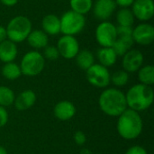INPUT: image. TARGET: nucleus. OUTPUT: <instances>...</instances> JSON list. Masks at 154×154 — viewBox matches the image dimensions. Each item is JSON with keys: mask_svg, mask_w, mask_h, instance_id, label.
Wrapping results in <instances>:
<instances>
[{"mask_svg": "<svg viewBox=\"0 0 154 154\" xmlns=\"http://www.w3.org/2000/svg\"><path fill=\"white\" fill-rule=\"evenodd\" d=\"M2 75L8 80H15L22 76V71L20 66L12 61L8 63H5L2 68Z\"/></svg>", "mask_w": 154, "mask_h": 154, "instance_id": "23", "label": "nucleus"}, {"mask_svg": "<svg viewBox=\"0 0 154 154\" xmlns=\"http://www.w3.org/2000/svg\"><path fill=\"white\" fill-rule=\"evenodd\" d=\"M93 0H69L70 10L85 15L92 10Z\"/></svg>", "mask_w": 154, "mask_h": 154, "instance_id": "25", "label": "nucleus"}, {"mask_svg": "<svg viewBox=\"0 0 154 154\" xmlns=\"http://www.w3.org/2000/svg\"><path fill=\"white\" fill-rule=\"evenodd\" d=\"M15 95L14 91L5 86H0V106L6 107L14 105Z\"/></svg>", "mask_w": 154, "mask_h": 154, "instance_id": "26", "label": "nucleus"}, {"mask_svg": "<svg viewBox=\"0 0 154 154\" xmlns=\"http://www.w3.org/2000/svg\"><path fill=\"white\" fill-rule=\"evenodd\" d=\"M42 54L43 58L48 60H56L60 57L57 47L53 45H47L43 49V52Z\"/></svg>", "mask_w": 154, "mask_h": 154, "instance_id": "28", "label": "nucleus"}, {"mask_svg": "<svg viewBox=\"0 0 154 154\" xmlns=\"http://www.w3.org/2000/svg\"><path fill=\"white\" fill-rule=\"evenodd\" d=\"M127 107L136 112L148 109L153 103L154 92L151 86L136 84L129 88L125 95Z\"/></svg>", "mask_w": 154, "mask_h": 154, "instance_id": "3", "label": "nucleus"}, {"mask_svg": "<svg viewBox=\"0 0 154 154\" xmlns=\"http://www.w3.org/2000/svg\"><path fill=\"white\" fill-rule=\"evenodd\" d=\"M18 1H19V0H0V2H1L4 5L9 6V7L14 6V5L18 3Z\"/></svg>", "mask_w": 154, "mask_h": 154, "instance_id": "35", "label": "nucleus"}, {"mask_svg": "<svg viewBox=\"0 0 154 154\" xmlns=\"http://www.w3.org/2000/svg\"><path fill=\"white\" fill-rule=\"evenodd\" d=\"M8 122V113L4 106H0V128L5 126Z\"/></svg>", "mask_w": 154, "mask_h": 154, "instance_id": "31", "label": "nucleus"}, {"mask_svg": "<svg viewBox=\"0 0 154 154\" xmlns=\"http://www.w3.org/2000/svg\"><path fill=\"white\" fill-rule=\"evenodd\" d=\"M98 104L103 113L115 117H118L128 108L125 95L115 88L105 89L99 96Z\"/></svg>", "mask_w": 154, "mask_h": 154, "instance_id": "2", "label": "nucleus"}, {"mask_svg": "<svg viewBox=\"0 0 154 154\" xmlns=\"http://www.w3.org/2000/svg\"><path fill=\"white\" fill-rule=\"evenodd\" d=\"M60 56L66 60L75 59L78 52L79 51V42L75 36L72 35H62L57 42L56 45Z\"/></svg>", "mask_w": 154, "mask_h": 154, "instance_id": "9", "label": "nucleus"}, {"mask_svg": "<svg viewBox=\"0 0 154 154\" xmlns=\"http://www.w3.org/2000/svg\"><path fill=\"white\" fill-rule=\"evenodd\" d=\"M18 54V48L16 43L6 39L0 42V60L4 63L14 61Z\"/></svg>", "mask_w": 154, "mask_h": 154, "instance_id": "17", "label": "nucleus"}, {"mask_svg": "<svg viewBox=\"0 0 154 154\" xmlns=\"http://www.w3.org/2000/svg\"><path fill=\"white\" fill-rule=\"evenodd\" d=\"M22 75L26 77L38 76L45 67V59L38 51H31L26 52L20 62Z\"/></svg>", "mask_w": 154, "mask_h": 154, "instance_id": "5", "label": "nucleus"}, {"mask_svg": "<svg viewBox=\"0 0 154 154\" xmlns=\"http://www.w3.org/2000/svg\"><path fill=\"white\" fill-rule=\"evenodd\" d=\"M117 57L118 56L112 47H100L97 51V59L98 63L107 69L116 64Z\"/></svg>", "mask_w": 154, "mask_h": 154, "instance_id": "19", "label": "nucleus"}, {"mask_svg": "<svg viewBox=\"0 0 154 154\" xmlns=\"http://www.w3.org/2000/svg\"><path fill=\"white\" fill-rule=\"evenodd\" d=\"M116 128L119 135L123 139L130 141L141 135L143 123L138 112L127 108L118 116Z\"/></svg>", "mask_w": 154, "mask_h": 154, "instance_id": "1", "label": "nucleus"}, {"mask_svg": "<svg viewBox=\"0 0 154 154\" xmlns=\"http://www.w3.org/2000/svg\"><path fill=\"white\" fill-rule=\"evenodd\" d=\"M60 32L63 35L75 36L81 32L86 26L85 15L78 14L72 10L66 11L60 18Z\"/></svg>", "mask_w": 154, "mask_h": 154, "instance_id": "6", "label": "nucleus"}, {"mask_svg": "<svg viewBox=\"0 0 154 154\" xmlns=\"http://www.w3.org/2000/svg\"><path fill=\"white\" fill-rule=\"evenodd\" d=\"M132 38L134 43L142 46H148L154 41V27L149 23H140L133 28Z\"/></svg>", "mask_w": 154, "mask_h": 154, "instance_id": "10", "label": "nucleus"}, {"mask_svg": "<svg viewBox=\"0 0 154 154\" xmlns=\"http://www.w3.org/2000/svg\"><path fill=\"white\" fill-rule=\"evenodd\" d=\"M59 1H65V0H59Z\"/></svg>", "mask_w": 154, "mask_h": 154, "instance_id": "37", "label": "nucleus"}, {"mask_svg": "<svg viewBox=\"0 0 154 154\" xmlns=\"http://www.w3.org/2000/svg\"><path fill=\"white\" fill-rule=\"evenodd\" d=\"M117 36H132L133 27L130 26H116Z\"/></svg>", "mask_w": 154, "mask_h": 154, "instance_id": "29", "label": "nucleus"}, {"mask_svg": "<svg viewBox=\"0 0 154 154\" xmlns=\"http://www.w3.org/2000/svg\"><path fill=\"white\" fill-rule=\"evenodd\" d=\"M134 42L132 36H117L112 48L117 56L123 57L128 51L133 49Z\"/></svg>", "mask_w": 154, "mask_h": 154, "instance_id": "20", "label": "nucleus"}, {"mask_svg": "<svg viewBox=\"0 0 154 154\" xmlns=\"http://www.w3.org/2000/svg\"><path fill=\"white\" fill-rule=\"evenodd\" d=\"M7 39L14 43H21L26 41V38L32 30V21L24 15H16L7 23Z\"/></svg>", "mask_w": 154, "mask_h": 154, "instance_id": "4", "label": "nucleus"}, {"mask_svg": "<svg viewBox=\"0 0 154 154\" xmlns=\"http://www.w3.org/2000/svg\"><path fill=\"white\" fill-rule=\"evenodd\" d=\"M7 39V34H6V29L5 26L0 25V42L5 41Z\"/></svg>", "mask_w": 154, "mask_h": 154, "instance_id": "34", "label": "nucleus"}, {"mask_svg": "<svg viewBox=\"0 0 154 154\" xmlns=\"http://www.w3.org/2000/svg\"><path fill=\"white\" fill-rule=\"evenodd\" d=\"M27 43L35 51L44 49L49 43V36L42 30H32L26 38Z\"/></svg>", "mask_w": 154, "mask_h": 154, "instance_id": "18", "label": "nucleus"}, {"mask_svg": "<svg viewBox=\"0 0 154 154\" xmlns=\"http://www.w3.org/2000/svg\"><path fill=\"white\" fill-rule=\"evenodd\" d=\"M54 116L60 121H68L76 115V106L68 100H63L56 104L54 106Z\"/></svg>", "mask_w": 154, "mask_h": 154, "instance_id": "14", "label": "nucleus"}, {"mask_svg": "<svg viewBox=\"0 0 154 154\" xmlns=\"http://www.w3.org/2000/svg\"><path fill=\"white\" fill-rule=\"evenodd\" d=\"M116 20L118 26L133 27L135 18L131 8H120L116 14Z\"/></svg>", "mask_w": 154, "mask_h": 154, "instance_id": "22", "label": "nucleus"}, {"mask_svg": "<svg viewBox=\"0 0 154 154\" xmlns=\"http://www.w3.org/2000/svg\"><path fill=\"white\" fill-rule=\"evenodd\" d=\"M144 57L141 51L137 49H131L128 51L122 59L123 69L128 73L137 72L143 64Z\"/></svg>", "mask_w": 154, "mask_h": 154, "instance_id": "12", "label": "nucleus"}, {"mask_svg": "<svg viewBox=\"0 0 154 154\" xmlns=\"http://www.w3.org/2000/svg\"><path fill=\"white\" fill-rule=\"evenodd\" d=\"M36 102V95L31 89L22 91L14 98V107L18 111H25L31 108Z\"/></svg>", "mask_w": 154, "mask_h": 154, "instance_id": "16", "label": "nucleus"}, {"mask_svg": "<svg viewBox=\"0 0 154 154\" xmlns=\"http://www.w3.org/2000/svg\"><path fill=\"white\" fill-rule=\"evenodd\" d=\"M75 59L78 67L85 71L95 64V55L88 49L79 50Z\"/></svg>", "mask_w": 154, "mask_h": 154, "instance_id": "21", "label": "nucleus"}, {"mask_svg": "<svg viewBox=\"0 0 154 154\" xmlns=\"http://www.w3.org/2000/svg\"><path fill=\"white\" fill-rule=\"evenodd\" d=\"M115 2L120 8H130L134 0H115Z\"/></svg>", "mask_w": 154, "mask_h": 154, "instance_id": "33", "label": "nucleus"}, {"mask_svg": "<svg viewBox=\"0 0 154 154\" xmlns=\"http://www.w3.org/2000/svg\"><path fill=\"white\" fill-rule=\"evenodd\" d=\"M125 154H148V153H147V151H146L143 147H142V146H140V145H134V146H133V147L129 148V149L126 151Z\"/></svg>", "mask_w": 154, "mask_h": 154, "instance_id": "32", "label": "nucleus"}, {"mask_svg": "<svg viewBox=\"0 0 154 154\" xmlns=\"http://www.w3.org/2000/svg\"><path fill=\"white\" fill-rule=\"evenodd\" d=\"M74 141L78 145H84L87 142V136L82 131H78L74 134Z\"/></svg>", "mask_w": 154, "mask_h": 154, "instance_id": "30", "label": "nucleus"}, {"mask_svg": "<svg viewBox=\"0 0 154 154\" xmlns=\"http://www.w3.org/2000/svg\"><path fill=\"white\" fill-rule=\"evenodd\" d=\"M134 18L141 23H148L154 15L153 0H134L131 6Z\"/></svg>", "mask_w": 154, "mask_h": 154, "instance_id": "11", "label": "nucleus"}, {"mask_svg": "<svg viewBox=\"0 0 154 154\" xmlns=\"http://www.w3.org/2000/svg\"><path fill=\"white\" fill-rule=\"evenodd\" d=\"M0 154H8L6 150L3 146H0Z\"/></svg>", "mask_w": 154, "mask_h": 154, "instance_id": "36", "label": "nucleus"}, {"mask_svg": "<svg viewBox=\"0 0 154 154\" xmlns=\"http://www.w3.org/2000/svg\"><path fill=\"white\" fill-rule=\"evenodd\" d=\"M117 5L115 0H96L93 3L92 12L94 16L103 22L108 21V19L116 13Z\"/></svg>", "mask_w": 154, "mask_h": 154, "instance_id": "13", "label": "nucleus"}, {"mask_svg": "<svg viewBox=\"0 0 154 154\" xmlns=\"http://www.w3.org/2000/svg\"><path fill=\"white\" fill-rule=\"evenodd\" d=\"M42 30L48 36H55L60 33V20L54 14H48L42 20Z\"/></svg>", "mask_w": 154, "mask_h": 154, "instance_id": "15", "label": "nucleus"}, {"mask_svg": "<svg viewBox=\"0 0 154 154\" xmlns=\"http://www.w3.org/2000/svg\"><path fill=\"white\" fill-rule=\"evenodd\" d=\"M128 81H129V73L124 69L117 70L111 75V82L118 88L125 86L128 83Z\"/></svg>", "mask_w": 154, "mask_h": 154, "instance_id": "27", "label": "nucleus"}, {"mask_svg": "<svg viewBox=\"0 0 154 154\" xmlns=\"http://www.w3.org/2000/svg\"><path fill=\"white\" fill-rule=\"evenodd\" d=\"M95 38L100 47H112L117 38L116 25L109 21L100 22L96 28Z\"/></svg>", "mask_w": 154, "mask_h": 154, "instance_id": "7", "label": "nucleus"}, {"mask_svg": "<svg viewBox=\"0 0 154 154\" xmlns=\"http://www.w3.org/2000/svg\"><path fill=\"white\" fill-rule=\"evenodd\" d=\"M86 77L89 84L98 88H105L111 82V74L108 69L99 63H95L87 69Z\"/></svg>", "mask_w": 154, "mask_h": 154, "instance_id": "8", "label": "nucleus"}, {"mask_svg": "<svg viewBox=\"0 0 154 154\" xmlns=\"http://www.w3.org/2000/svg\"><path fill=\"white\" fill-rule=\"evenodd\" d=\"M138 72V79L141 84L152 86L154 84V67L152 65L142 66Z\"/></svg>", "mask_w": 154, "mask_h": 154, "instance_id": "24", "label": "nucleus"}]
</instances>
